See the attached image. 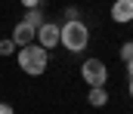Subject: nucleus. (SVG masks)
Returning <instances> with one entry per match:
<instances>
[{"instance_id":"6e6552de","label":"nucleus","mask_w":133,"mask_h":114,"mask_svg":"<svg viewBox=\"0 0 133 114\" xmlns=\"http://www.w3.org/2000/svg\"><path fill=\"white\" fill-rule=\"evenodd\" d=\"M22 22H28L31 28H40V25H43V12H40V6H34V9H28Z\"/></svg>"},{"instance_id":"39448f33","label":"nucleus","mask_w":133,"mask_h":114,"mask_svg":"<svg viewBox=\"0 0 133 114\" xmlns=\"http://www.w3.org/2000/svg\"><path fill=\"white\" fill-rule=\"evenodd\" d=\"M111 22H118V25L133 22V0H115L111 3Z\"/></svg>"},{"instance_id":"f257e3e1","label":"nucleus","mask_w":133,"mask_h":114,"mask_svg":"<svg viewBox=\"0 0 133 114\" xmlns=\"http://www.w3.org/2000/svg\"><path fill=\"white\" fill-rule=\"evenodd\" d=\"M46 62H50V56H46V49H43L37 40L19 49V68H22L25 74H31V77L43 74V71H46Z\"/></svg>"},{"instance_id":"9b49d317","label":"nucleus","mask_w":133,"mask_h":114,"mask_svg":"<svg viewBox=\"0 0 133 114\" xmlns=\"http://www.w3.org/2000/svg\"><path fill=\"white\" fill-rule=\"evenodd\" d=\"M0 114H12V105H6V102H0Z\"/></svg>"},{"instance_id":"ddd939ff","label":"nucleus","mask_w":133,"mask_h":114,"mask_svg":"<svg viewBox=\"0 0 133 114\" xmlns=\"http://www.w3.org/2000/svg\"><path fill=\"white\" fill-rule=\"evenodd\" d=\"M127 74L133 77V59H130V62H127Z\"/></svg>"},{"instance_id":"20e7f679","label":"nucleus","mask_w":133,"mask_h":114,"mask_svg":"<svg viewBox=\"0 0 133 114\" xmlns=\"http://www.w3.org/2000/svg\"><path fill=\"white\" fill-rule=\"evenodd\" d=\"M59 37H62V28H59V22H43V25L37 28V43H40L43 49H53V46H59Z\"/></svg>"},{"instance_id":"4468645a","label":"nucleus","mask_w":133,"mask_h":114,"mask_svg":"<svg viewBox=\"0 0 133 114\" xmlns=\"http://www.w3.org/2000/svg\"><path fill=\"white\" fill-rule=\"evenodd\" d=\"M130 96H133V77H130Z\"/></svg>"},{"instance_id":"f03ea898","label":"nucleus","mask_w":133,"mask_h":114,"mask_svg":"<svg viewBox=\"0 0 133 114\" xmlns=\"http://www.w3.org/2000/svg\"><path fill=\"white\" fill-rule=\"evenodd\" d=\"M59 43L65 46L68 52H81V49H87V43H90V28L81 22V19H71L62 25V37Z\"/></svg>"},{"instance_id":"9d476101","label":"nucleus","mask_w":133,"mask_h":114,"mask_svg":"<svg viewBox=\"0 0 133 114\" xmlns=\"http://www.w3.org/2000/svg\"><path fill=\"white\" fill-rule=\"evenodd\" d=\"M130 59H133V40H127L121 46V62H130Z\"/></svg>"},{"instance_id":"f8f14e48","label":"nucleus","mask_w":133,"mask_h":114,"mask_svg":"<svg viewBox=\"0 0 133 114\" xmlns=\"http://www.w3.org/2000/svg\"><path fill=\"white\" fill-rule=\"evenodd\" d=\"M22 3H25L28 9H34V6H40V0H22Z\"/></svg>"},{"instance_id":"7ed1b4c3","label":"nucleus","mask_w":133,"mask_h":114,"mask_svg":"<svg viewBox=\"0 0 133 114\" xmlns=\"http://www.w3.org/2000/svg\"><path fill=\"white\" fill-rule=\"evenodd\" d=\"M81 74H84V83H90V86H105L108 68L102 65V59H87L81 65Z\"/></svg>"},{"instance_id":"1a4fd4ad","label":"nucleus","mask_w":133,"mask_h":114,"mask_svg":"<svg viewBox=\"0 0 133 114\" xmlns=\"http://www.w3.org/2000/svg\"><path fill=\"white\" fill-rule=\"evenodd\" d=\"M19 46H16V40L9 37V40H0V56H12Z\"/></svg>"},{"instance_id":"0eeeda50","label":"nucleus","mask_w":133,"mask_h":114,"mask_svg":"<svg viewBox=\"0 0 133 114\" xmlns=\"http://www.w3.org/2000/svg\"><path fill=\"white\" fill-rule=\"evenodd\" d=\"M87 102H90L93 108H102V105L108 102V93H105V86H90V96H87Z\"/></svg>"},{"instance_id":"423d86ee","label":"nucleus","mask_w":133,"mask_h":114,"mask_svg":"<svg viewBox=\"0 0 133 114\" xmlns=\"http://www.w3.org/2000/svg\"><path fill=\"white\" fill-rule=\"evenodd\" d=\"M12 40H16V46H28V43L37 40V28H31L28 22H19L12 28Z\"/></svg>"}]
</instances>
